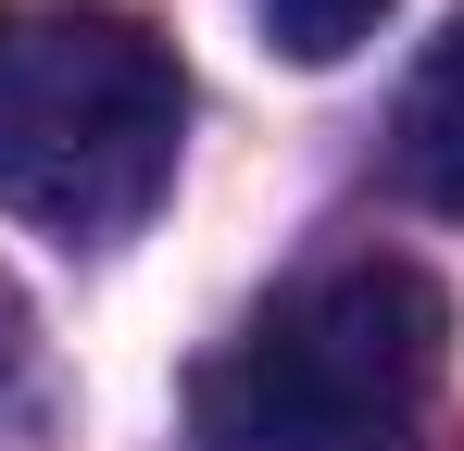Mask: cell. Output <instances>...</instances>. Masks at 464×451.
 <instances>
[{"instance_id":"5","label":"cell","mask_w":464,"mask_h":451,"mask_svg":"<svg viewBox=\"0 0 464 451\" xmlns=\"http://www.w3.org/2000/svg\"><path fill=\"white\" fill-rule=\"evenodd\" d=\"M25 401H38V313L0 276V451H25Z\"/></svg>"},{"instance_id":"3","label":"cell","mask_w":464,"mask_h":451,"mask_svg":"<svg viewBox=\"0 0 464 451\" xmlns=\"http://www.w3.org/2000/svg\"><path fill=\"white\" fill-rule=\"evenodd\" d=\"M389 176H401L427 214H464V13L427 38V63L401 75V113H389Z\"/></svg>"},{"instance_id":"4","label":"cell","mask_w":464,"mask_h":451,"mask_svg":"<svg viewBox=\"0 0 464 451\" xmlns=\"http://www.w3.org/2000/svg\"><path fill=\"white\" fill-rule=\"evenodd\" d=\"M389 0H264V38L289 51V63H352L364 38H377Z\"/></svg>"},{"instance_id":"2","label":"cell","mask_w":464,"mask_h":451,"mask_svg":"<svg viewBox=\"0 0 464 451\" xmlns=\"http://www.w3.org/2000/svg\"><path fill=\"white\" fill-rule=\"evenodd\" d=\"M188 63L113 0H0V201L51 238H126L176 188Z\"/></svg>"},{"instance_id":"1","label":"cell","mask_w":464,"mask_h":451,"mask_svg":"<svg viewBox=\"0 0 464 451\" xmlns=\"http://www.w3.org/2000/svg\"><path fill=\"white\" fill-rule=\"evenodd\" d=\"M452 376V289L427 264H326L201 364L214 451H414Z\"/></svg>"}]
</instances>
